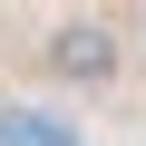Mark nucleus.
I'll list each match as a JSON object with an SVG mask.
<instances>
[{
    "label": "nucleus",
    "instance_id": "obj_1",
    "mask_svg": "<svg viewBox=\"0 0 146 146\" xmlns=\"http://www.w3.org/2000/svg\"><path fill=\"white\" fill-rule=\"evenodd\" d=\"M49 68H58V78H78V88L117 78V29H107V20H68V29L49 39Z\"/></svg>",
    "mask_w": 146,
    "mask_h": 146
},
{
    "label": "nucleus",
    "instance_id": "obj_2",
    "mask_svg": "<svg viewBox=\"0 0 146 146\" xmlns=\"http://www.w3.org/2000/svg\"><path fill=\"white\" fill-rule=\"evenodd\" d=\"M0 146H78L58 107H0Z\"/></svg>",
    "mask_w": 146,
    "mask_h": 146
}]
</instances>
